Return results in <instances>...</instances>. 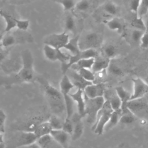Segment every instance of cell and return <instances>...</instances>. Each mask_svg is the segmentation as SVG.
<instances>
[{
    "instance_id": "8",
    "label": "cell",
    "mask_w": 148,
    "mask_h": 148,
    "mask_svg": "<svg viewBox=\"0 0 148 148\" xmlns=\"http://www.w3.org/2000/svg\"><path fill=\"white\" fill-rule=\"evenodd\" d=\"M105 101V99L103 97L89 98L85 95V116L88 123L94 124L97 114L103 106Z\"/></svg>"
},
{
    "instance_id": "37",
    "label": "cell",
    "mask_w": 148,
    "mask_h": 148,
    "mask_svg": "<svg viewBox=\"0 0 148 148\" xmlns=\"http://www.w3.org/2000/svg\"><path fill=\"white\" fill-rule=\"evenodd\" d=\"M77 72L85 80L93 83L95 79V75L91 69L82 68L78 70Z\"/></svg>"
},
{
    "instance_id": "41",
    "label": "cell",
    "mask_w": 148,
    "mask_h": 148,
    "mask_svg": "<svg viewBox=\"0 0 148 148\" xmlns=\"http://www.w3.org/2000/svg\"><path fill=\"white\" fill-rule=\"evenodd\" d=\"M62 129L71 136L73 130V122L71 118H65Z\"/></svg>"
},
{
    "instance_id": "17",
    "label": "cell",
    "mask_w": 148,
    "mask_h": 148,
    "mask_svg": "<svg viewBox=\"0 0 148 148\" xmlns=\"http://www.w3.org/2000/svg\"><path fill=\"white\" fill-rule=\"evenodd\" d=\"M50 134L53 139L63 148H67L69 143L71 135L62 129L52 130Z\"/></svg>"
},
{
    "instance_id": "55",
    "label": "cell",
    "mask_w": 148,
    "mask_h": 148,
    "mask_svg": "<svg viewBox=\"0 0 148 148\" xmlns=\"http://www.w3.org/2000/svg\"><path fill=\"white\" fill-rule=\"evenodd\" d=\"M1 47H0V51H1Z\"/></svg>"
},
{
    "instance_id": "32",
    "label": "cell",
    "mask_w": 148,
    "mask_h": 148,
    "mask_svg": "<svg viewBox=\"0 0 148 148\" xmlns=\"http://www.w3.org/2000/svg\"><path fill=\"white\" fill-rule=\"evenodd\" d=\"M136 120V116L130 110L121 114L120 122L122 124L128 125L134 123Z\"/></svg>"
},
{
    "instance_id": "15",
    "label": "cell",
    "mask_w": 148,
    "mask_h": 148,
    "mask_svg": "<svg viewBox=\"0 0 148 148\" xmlns=\"http://www.w3.org/2000/svg\"><path fill=\"white\" fill-rule=\"evenodd\" d=\"M73 122V130L71 138L73 140H76L79 139L83 134L84 131V124L82 122V119L77 113H74L71 117Z\"/></svg>"
},
{
    "instance_id": "25",
    "label": "cell",
    "mask_w": 148,
    "mask_h": 148,
    "mask_svg": "<svg viewBox=\"0 0 148 148\" xmlns=\"http://www.w3.org/2000/svg\"><path fill=\"white\" fill-rule=\"evenodd\" d=\"M60 49H56L47 45H44L43 51L46 58L50 61L58 60V56Z\"/></svg>"
},
{
    "instance_id": "13",
    "label": "cell",
    "mask_w": 148,
    "mask_h": 148,
    "mask_svg": "<svg viewBox=\"0 0 148 148\" xmlns=\"http://www.w3.org/2000/svg\"><path fill=\"white\" fill-rule=\"evenodd\" d=\"M65 74L68 77L74 87L77 88L84 90L88 85L92 83V82L85 80L77 71L71 68L68 69Z\"/></svg>"
},
{
    "instance_id": "43",
    "label": "cell",
    "mask_w": 148,
    "mask_h": 148,
    "mask_svg": "<svg viewBox=\"0 0 148 148\" xmlns=\"http://www.w3.org/2000/svg\"><path fill=\"white\" fill-rule=\"evenodd\" d=\"M145 31L140 30V29H134L132 31L131 34V38L132 40V41L136 43H140V39L145 33Z\"/></svg>"
},
{
    "instance_id": "3",
    "label": "cell",
    "mask_w": 148,
    "mask_h": 148,
    "mask_svg": "<svg viewBox=\"0 0 148 148\" xmlns=\"http://www.w3.org/2000/svg\"><path fill=\"white\" fill-rule=\"evenodd\" d=\"M37 139L34 132L13 130L5 143L6 148H20L36 142Z\"/></svg>"
},
{
    "instance_id": "49",
    "label": "cell",
    "mask_w": 148,
    "mask_h": 148,
    "mask_svg": "<svg viewBox=\"0 0 148 148\" xmlns=\"http://www.w3.org/2000/svg\"><path fill=\"white\" fill-rule=\"evenodd\" d=\"M145 26H146V31L148 32V12L144 16L142 17Z\"/></svg>"
},
{
    "instance_id": "34",
    "label": "cell",
    "mask_w": 148,
    "mask_h": 148,
    "mask_svg": "<svg viewBox=\"0 0 148 148\" xmlns=\"http://www.w3.org/2000/svg\"><path fill=\"white\" fill-rule=\"evenodd\" d=\"M108 73L111 74L115 76H121L123 75L122 69L116 64L110 60L109 64L106 69Z\"/></svg>"
},
{
    "instance_id": "36",
    "label": "cell",
    "mask_w": 148,
    "mask_h": 148,
    "mask_svg": "<svg viewBox=\"0 0 148 148\" xmlns=\"http://www.w3.org/2000/svg\"><path fill=\"white\" fill-rule=\"evenodd\" d=\"M90 6L89 0H79L76 2L74 9L79 12H85L90 9Z\"/></svg>"
},
{
    "instance_id": "4",
    "label": "cell",
    "mask_w": 148,
    "mask_h": 148,
    "mask_svg": "<svg viewBox=\"0 0 148 148\" xmlns=\"http://www.w3.org/2000/svg\"><path fill=\"white\" fill-rule=\"evenodd\" d=\"M50 115H48L45 111H40L39 113L37 112L35 114H31L17 122L14 124L13 130L34 132L36 125L40 123L48 120Z\"/></svg>"
},
{
    "instance_id": "44",
    "label": "cell",
    "mask_w": 148,
    "mask_h": 148,
    "mask_svg": "<svg viewBox=\"0 0 148 148\" xmlns=\"http://www.w3.org/2000/svg\"><path fill=\"white\" fill-rule=\"evenodd\" d=\"M148 12V0H141L138 16L142 17Z\"/></svg>"
},
{
    "instance_id": "53",
    "label": "cell",
    "mask_w": 148,
    "mask_h": 148,
    "mask_svg": "<svg viewBox=\"0 0 148 148\" xmlns=\"http://www.w3.org/2000/svg\"><path fill=\"white\" fill-rule=\"evenodd\" d=\"M2 37H3V35H0V43H1V39H2Z\"/></svg>"
},
{
    "instance_id": "52",
    "label": "cell",
    "mask_w": 148,
    "mask_h": 148,
    "mask_svg": "<svg viewBox=\"0 0 148 148\" xmlns=\"http://www.w3.org/2000/svg\"><path fill=\"white\" fill-rule=\"evenodd\" d=\"M0 148H6L5 143H0Z\"/></svg>"
},
{
    "instance_id": "48",
    "label": "cell",
    "mask_w": 148,
    "mask_h": 148,
    "mask_svg": "<svg viewBox=\"0 0 148 148\" xmlns=\"http://www.w3.org/2000/svg\"><path fill=\"white\" fill-rule=\"evenodd\" d=\"M20 148H40V147L37 143V142H35L32 143L30 145H28L27 146H24V147H20Z\"/></svg>"
},
{
    "instance_id": "22",
    "label": "cell",
    "mask_w": 148,
    "mask_h": 148,
    "mask_svg": "<svg viewBox=\"0 0 148 148\" xmlns=\"http://www.w3.org/2000/svg\"><path fill=\"white\" fill-rule=\"evenodd\" d=\"M51 130V127L48 120H47L38 124L35 127L34 132L37 138H39L42 136L50 134Z\"/></svg>"
},
{
    "instance_id": "10",
    "label": "cell",
    "mask_w": 148,
    "mask_h": 148,
    "mask_svg": "<svg viewBox=\"0 0 148 148\" xmlns=\"http://www.w3.org/2000/svg\"><path fill=\"white\" fill-rule=\"evenodd\" d=\"M99 55L98 52L96 49H87L84 50H80L79 53L75 56H71L68 62L66 64H61V71L64 75L66 71L70 68V67L77 62L79 60L83 58H95Z\"/></svg>"
},
{
    "instance_id": "2",
    "label": "cell",
    "mask_w": 148,
    "mask_h": 148,
    "mask_svg": "<svg viewBox=\"0 0 148 148\" xmlns=\"http://www.w3.org/2000/svg\"><path fill=\"white\" fill-rule=\"evenodd\" d=\"M36 80L43 88L45 97L51 113L62 119L64 117H66L65 103L60 90L57 89L44 78L37 77Z\"/></svg>"
},
{
    "instance_id": "45",
    "label": "cell",
    "mask_w": 148,
    "mask_h": 148,
    "mask_svg": "<svg viewBox=\"0 0 148 148\" xmlns=\"http://www.w3.org/2000/svg\"><path fill=\"white\" fill-rule=\"evenodd\" d=\"M141 0H130V9L131 11L135 15L138 16V10L140 5Z\"/></svg>"
},
{
    "instance_id": "12",
    "label": "cell",
    "mask_w": 148,
    "mask_h": 148,
    "mask_svg": "<svg viewBox=\"0 0 148 148\" xmlns=\"http://www.w3.org/2000/svg\"><path fill=\"white\" fill-rule=\"evenodd\" d=\"M71 90L69 93L74 102L76 104L77 113L82 118L85 117V95L83 90L75 87Z\"/></svg>"
},
{
    "instance_id": "54",
    "label": "cell",
    "mask_w": 148,
    "mask_h": 148,
    "mask_svg": "<svg viewBox=\"0 0 148 148\" xmlns=\"http://www.w3.org/2000/svg\"><path fill=\"white\" fill-rule=\"evenodd\" d=\"M1 69H2V68H1V66H0V71H1Z\"/></svg>"
},
{
    "instance_id": "16",
    "label": "cell",
    "mask_w": 148,
    "mask_h": 148,
    "mask_svg": "<svg viewBox=\"0 0 148 148\" xmlns=\"http://www.w3.org/2000/svg\"><path fill=\"white\" fill-rule=\"evenodd\" d=\"M148 102L143 98L130 99L127 103L128 109L136 115V113H140L147 109Z\"/></svg>"
},
{
    "instance_id": "24",
    "label": "cell",
    "mask_w": 148,
    "mask_h": 148,
    "mask_svg": "<svg viewBox=\"0 0 148 148\" xmlns=\"http://www.w3.org/2000/svg\"><path fill=\"white\" fill-rule=\"evenodd\" d=\"M103 97L105 98V100L109 101L112 109L113 110H117L121 109V101L119 97L116 90L114 92L112 93H106L105 92Z\"/></svg>"
},
{
    "instance_id": "23",
    "label": "cell",
    "mask_w": 148,
    "mask_h": 148,
    "mask_svg": "<svg viewBox=\"0 0 148 148\" xmlns=\"http://www.w3.org/2000/svg\"><path fill=\"white\" fill-rule=\"evenodd\" d=\"M0 16L2 17L5 23V31L6 32H9L13 29L16 28V18L10 13L6 12V11L0 9Z\"/></svg>"
},
{
    "instance_id": "5",
    "label": "cell",
    "mask_w": 148,
    "mask_h": 148,
    "mask_svg": "<svg viewBox=\"0 0 148 148\" xmlns=\"http://www.w3.org/2000/svg\"><path fill=\"white\" fill-rule=\"evenodd\" d=\"M68 77L65 75H63L60 83V91L64 97L65 107H66V117L71 118L74 114V101L70 96L69 93L74 88Z\"/></svg>"
},
{
    "instance_id": "21",
    "label": "cell",
    "mask_w": 148,
    "mask_h": 148,
    "mask_svg": "<svg viewBox=\"0 0 148 148\" xmlns=\"http://www.w3.org/2000/svg\"><path fill=\"white\" fill-rule=\"evenodd\" d=\"M110 60L105 58L102 55H98L94 58V62L91 68L92 71L94 73L106 69Z\"/></svg>"
},
{
    "instance_id": "29",
    "label": "cell",
    "mask_w": 148,
    "mask_h": 148,
    "mask_svg": "<svg viewBox=\"0 0 148 148\" xmlns=\"http://www.w3.org/2000/svg\"><path fill=\"white\" fill-rule=\"evenodd\" d=\"M117 55L116 47L112 44H107L102 47V56L105 58L112 60Z\"/></svg>"
},
{
    "instance_id": "1",
    "label": "cell",
    "mask_w": 148,
    "mask_h": 148,
    "mask_svg": "<svg viewBox=\"0 0 148 148\" xmlns=\"http://www.w3.org/2000/svg\"><path fill=\"white\" fill-rule=\"evenodd\" d=\"M21 67L16 73L0 77V86L6 88L13 85L31 83L36 79L34 69V60L32 54L29 49L23 50L21 54Z\"/></svg>"
},
{
    "instance_id": "14",
    "label": "cell",
    "mask_w": 148,
    "mask_h": 148,
    "mask_svg": "<svg viewBox=\"0 0 148 148\" xmlns=\"http://www.w3.org/2000/svg\"><path fill=\"white\" fill-rule=\"evenodd\" d=\"M84 95L89 98L103 97L105 91L104 83H92L88 85L83 90Z\"/></svg>"
},
{
    "instance_id": "33",
    "label": "cell",
    "mask_w": 148,
    "mask_h": 148,
    "mask_svg": "<svg viewBox=\"0 0 148 148\" xmlns=\"http://www.w3.org/2000/svg\"><path fill=\"white\" fill-rule=\"evenodd\" d=\"M103 10L104 12L110 16H116L118 13L117 5L112 1L106 2L103 6Z\"/></svg>"
},
{
    "instance_id": "46",
    "label": "cell",
    "mask_w": 148,
    "mask_h": 148,
    "mask_svg": "<svg viewBox=\"0 0 148 148\" xmlns=\"http://www.w3.org/2000/svg\"><path fill=\"white\" fill-rule=\"evenodd\" d=\"M6 115L5 112L0 109V133L4 134L5 132V122Z\"/></svg>"
},
{
    "instance_id": "18",
    "label": "cell",
    "mask_w": 148,
    "mask_h": 148,
    "mask_svg": "<svg viewBox=\"0 0 148 148\" xmlns=\"http://www.w3.org/2000/svg\"><path fill=\"white\" fill-rule=\"evenodd\" d=\"M115 90L121 101V109L122 113L129 110L127 108V103L131 99V93L122 86L116 87L115 88Z\"/></svg>"
},
{
    "instance_id": "40",
    "label": "cell",
    "mask_w": 148,
    "mask_h": 148,
    "mask_svg": "<svg viewBox=\"0 0 148 148\" xmlns=\"http://www.w3.org/2000/svg\"><path fill=\"white\" fill-rule=\"evenodd\" d=\"M107 71L104 69L97 72L94 73L95 79L92 83L98 84V83H103L107 77Z\"/></svg>"
},
{
    "instance_id": "35",
    "label": "cell",
    "mask_w": 148,
    "mask_h": 148,
    "mask_svg": "<svg viewBox=\"0 0 148 148\" xmlns=\"http://www.w3.org/2000/svg\"><path fill=\"white\" fill-rule=\"evenodd\" d=\"M16 42L15 37L11 34H6L3 35L0 43V47L1 48H7L13 46Z\"/></svg>"
},
{
    "instance_id": "26",
    "label": "cell",
    "mask_w": 148,
    "mask_h": 148,
    "mask_svg": "<svg viewBox=\"0 0 148 148\" xmlns=\"http://www.w3.org/2000/svg\"><path fill=\"white\" fill-rule=\"evenodd\" d=\"M94 62V58H83L79 60L77 62L73 64L70 68L77 71L80 69L86 68L91 69Z\"/></svg>"
},
{
    "instance_id": "42",
    "label": "cell",
    "mask_w": 148,
    "mask_h": 148,
    "mask_svg": "<svg viewBox=\"0 0 148 148\" xmlns=\"http://www.w3.org/2000/svg\"><path fill=\"white\" fill-rule=\"evenodd\" d=\"M16 28L20 31H27L29 27V21L26 19H18L16 18Z\"/></svg>"
},
{
    "instance_id": "51",
    "label": "cell",
    "mask_w": 148,
    "mask_h": 148,
    "mask_svg": "<svg viewBox=\"0 0 148 148\" xmlns=\"http://www.w3.org/2000/svg\"><path fill=\"white\" fill-rule=\"evenodd\" d=\"M5 143V138H4V134L0 133V143Z\"/></svg>"
},
{
    "instance_id": "20",
    "label": "cell",
    "mask_w": 148,
    "mask_h": 148,
    "mask_svg": "<svg viewBox=\"0 0 148 148\" xmlns=\"http://www.w3.org/2000/svg\"><path fill=\"white\" fill-rule=\"evenodd\" d=\"M36 142L40 148H63L53 139L50 134L38 138Z\"/></svg>"
},
{
    "instance_id": "50",
    "label": "cell",
    "mask_w": 148,
    "mask_h": 148,
    "mask_svg": "<svg viewBox=\"0 0 148 148\" xmlns=\"http://www.w3.org/2000/svg\"><path fill=\"white\" fill-rule=\"evenodd\" d=\"M6 56V53H5L4 51H2V50H1L0 51V63L2 62V61L5 59Z\"/></svg>"
},
{
    "instance_id": "47",
    "label": "cell",
    "mask_w": 148,
    "mask_h": 148,
    "mask_svg": "<svg viewBox=\"0 0 148 148\" xmlns=\"http://www.w3.org/2000/svg\"><path fill=\"white\" fill-rule=\"evenodd\" d=\"M140 46L143 49H147L148 48V32L145 31L143 34L140 43Z\"/></svg>"
},
{
    "instance_id": "27",
    "label": "cell",
    "mask_w": 148,
    "mask_h": 148,
    "mask_svg": "<svg viewBox=\"0 0 148 148\" xmlns=\"http://www.w3.org/2000/svg\"><path fill=\"white\" fill-rule=\"evenodd\" d=\"M122 114L121 109L113 110L110 115V119L105 127V131H108L116 126L119 122Z\"/></svg>"
},
{
    "instance_id": "39",
    "label": "cell",
    "mask_w": 148,
    "mask_h": 148,
    "mask_svg": "<svg viewBox=\"0 0 148 148\" xmlns=\"http://www.w3.org/2000/svg\"><path fill=\"white\" fill-rule=\"evenodd\" d=\"M59 3L62 6L65 11H70L75 8L76 4L75 0H53Z\"/></svg>"
},
{
    "instance_id": "31",
    "label": "cell",
    "mask_w": 148,
    "mask_h": 148,
    "mask_svg": "<svg viewBox=\"0 0 148 148\" xmlns=\"http://www.w3.org/2000/svg\"><path fill=\"white\" fill-rule=\"evenodd\" d=\"M64 119L57 115L51 114L50 115L48 121L52 130H60L62 128Z\"/></svg>"
},
{
    "instance_id": "28",
    "label": "cell",
    "mask_w": 148,
    "mask_h": 148,
    "mask_svg": "<svg viewBox=\"0 0 148 148\" xmlns=\"http://www.w3.org/2000/svg\"><path fill=\"white\" fill-rule=\"evenodd\" d=\"M103 23L112 31H116L119 33L122 32L123 29V25L120 20L117 17H113L111 19L105 20Z\"/></svg>"
},
{
    "instance_id": "19",
    "label": "cell",
    "mask_w": 148,
    "mask_h": 148,
    "mask_svg": "<svg viewBox=\"0 0 148 148\" xmlns=\"http://www.w3.org/2000/svg\"><path fill=\"white\" fill-rule=\"evenodd\" d=\"M79 35L73 36L72 38H70L68 42L62 49L65 50L68 54L70 56H75L79 53L80 51L79 46Z\"/></svg>"
},
{
    "instance_id": "30",
    "label": "cell",
    "mask_w": 148,
    "mask_h": 148,
    "mask_svg": "<svg viewBox=\"0 0 148 148\" xmlns=\"http://www.w3.org/2000/svg\"><path fill=\"white\" fill-rule=\"evenodd\" d=\"M76 22L73 16L71 14H68L64 21V32L67 34H75Z\"/></svg>"
},
{
    "instance_id": "9",
    "label": "cell",
    "mask_w": 148,
    "mask_h": 148,
    "mask_svg": "<svg viewBox=\"0 0 148 148\" xmlns=\"http://www.w3.org/2000/svg\"><path fill=\"white\" fill-rule=\"evenodd\" d=\"M69 39V35L65 32L54 33L45 37L44 43L56 49H62L68 42Z\"/></svg>"
},
{
    "instance_id": "7",
    "label": "cell",
    "mask_w": 148,
    "mask_h": 148,
    "mask_svg": "<svg viewBox=\"0 0 148 148\" xmlns=\"http://www.w3.org/2000/svg\"><path fill=\"white\" fill-rule=\"evenodd\" d=\"M113 110L112 109L108 101L105 100V103L97 114V119L92 125V130L98 135L103 134L105 127L108 123L110 115Z\"/></svg>"
},
{
    "instance_id": "11",
    "label": "cell",
    "mask_w": 148,
    "mask_h": 148,
    "mask_svg": "<svg viewBox=\"0 0 148 148\" xmlns=\"http://www.w3.org/2000/svg\"><path fill=\"white\" fill-rule=\"evenodd\" d=\"M133 90L131 99L143 98L148 94V83L140 77L132 79Z\"/></svg>"
},
{
    "instance_id": "6",
    "label": "cell",
    "mask_w": 148,
    "mask_h": 148,
    "mask_svg": "<svg viewBox=\"0 0 148 148\" xmlns=\"http://www.w3.org/2000/svg\"><path fill=\"white\" fill-rule=\"evenodd\" d=\"M79 46L80 50L97 49L102 46V36L95 31H87L79 35Z\"/></svg>"
},
{
    "instance_id": "38",
    "label": "cell",
    "mask_w": 148,
    "mask_h": 148,
    "mask_svg": "<svg viewBox=\"0 0 148 148\" xmlns=\"http://www.w3.org/2000/svg\"><path fill=\"white\" fill-rule=\"evenodd\" d=\"M131 25L134 29H138L146 31V26L143 18L138 16H135V17L131 22Z\"/></svg>"
}]
</instances>
